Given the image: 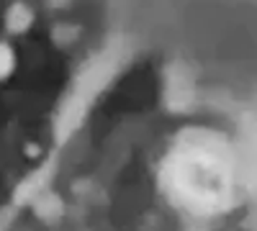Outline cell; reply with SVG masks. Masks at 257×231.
Here are the masks:
<instances>
[{
    "mask_svg": "<svg viewBox=\"0 0 257 231\" xmlns=\"http://www.w3.org/2000/svg\"><path fill=\"white\" fill-rule=\"evenodd\" d=\"M170 185L196 211H216L226 205L231 172L224 154L206 141H188L170 157Z\"/></svg>",
    "mask_w": 257,
    "mask_h": 231,
    "instance_id": "6da1fadb",
    "label": "cell"
},
{
    "mask_svg": "<svg viewBox=\"0 0 257 231\" xmlns=\"http://www.w3.org/2000/svg\"><path fill=\"white\" fill-rule=\"evenodd\" d=\"M11 67H13V54H11V49H8V47L0 44V77L8 75V72H11Z\"/></svg>",
    "mask_w": 257,
    "mask_h": 231,
    "instance_id": "7a4b0ae2",
    "label": "cell"
}]
</instances>
